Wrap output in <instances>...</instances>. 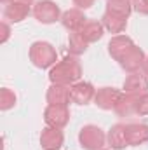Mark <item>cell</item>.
<instances>
[{
  "label": "cell",
  "mask_w": 148,
  "mask_h": 150,
  "mask_svg": "<svg viewBox=\"0 0 148 150\" xmlns=\"http://www.w3.org/2000/svg\"><path fill=\"white\" fill-rule=\"evenodd\" d=\"M80 77H82V65L78 58L72 54L58 61L49 72V79L52 84H63V86H73L75 82L80 80Z\"/></svg>",
  "instance_id": "cell-1"
},
{
  "label": "cell",
  "mask_w": 148,
  "mask_h": 150,
  "mask_svg": "<svg viewBox=\"0 0 148 150\" xmlns=\"http://www.w3.org/2000/svg\"><path fill=\"white\" fill-rule=\"evenodd\" d=\"M30 61L37 68H52L58 63V54L56 49L49 42H33L30 47Z\"/></svg>",
  "instance_id": "cell-2"
},
{
  "label": "cell",
  "mask_w": 148,
  "mask_h": 150,
  "mask_svg": "<svg viewBox=\"0 0 148 150\" xmlns=\"http://www.w3.org/2000/svg\"><path fill=\"white\" fill-rule=\"evenodd\" d=\"M78 142L84 150H101L106 143V134L101 127L94 124H87L78 133Z\"/></svg>",
  "instance_id": "cell-3"
},
{
  "label": "cell",
  "mask_w": 148,
  "mask_h": 150,
  "mask_svg": "<svg viewBox=\"0 0 148 150\" xmlns=\"http://www.w3.org/2000/svg\"><path fill=\"white\" fill-rule=\"evenodd\" d=\"M32 14L35 16L38 23H44V25H51V23H56L58 19H61V9L56 2L52 0H38L33 4V9H32Z\"/></svg>",
  "instance_id": "cell-4"
},
{
  "label": "cell",
  "mask_w": 148,
  "mask_h": 150,
  "mask_svg": "<svg viewBox=\"0 0 148 150\" xmlns=\"http://www.w3.org/2000/svg\"><path fill=\"white\" fill-rule=\"evenodd\" d=\"M44 120L51 127L63 129L70 122L68 105H47V108L44 110Z\"/></svg>",
  "instance_id": "cell-5"
},
{
  "label": "cell",
  "mask_w": 148,
  "mask_h": 150,
  "mask_svg": "<svg viewBox=\"0 0 148 150\" xmlns=\"http://www.w3.org/2000/svg\"><path fill=\"white\" fill-rule=\"evenodd\" d=\"M145 59H147V56H145V52L138 47V45H132L120 59H118V63H120V67L125 70V72H138V70H141L143 68V65H145Z\"/></svg>",
  "instance_id": "cell-6"
},
{
  "label": "cell",
  "mask_w": 148,
  "mask_h": 150,
  "mask_svg": "<svg viewBox=\"0 0 148 150\" xmlns=\"http://www.w3.org/2000/svg\"><path fill=\"white\" fill-rule=\"evenodd\" d=\"M120 96H122V93L115 87H101V89L96 91L94 103L101 110H113L117 101L120 100Z\"/></svg>",
  "instance_id": "cell-7"
},
{
  "label": "cell",
  "mask_w": 148,
  "mask_h": 150,
  "mask_svg": "<svg viewBox=\"0 0 148 150\" xmlns=\"http://www.w3.org/2000/svg\"><path fill=\"white\" fill-rule=\"evenodd\" d=\"M96 89L87 80H78L72 86V101L77 105H87L91 100H94Z\"/></svg>",
  "instance_id": "cell-8"
},
{
  "label": "cell",
  "mask_w": 148,
  "mask_h": 150,
  "mask_svg": "<svg viewBox=\"0 0 148 150\" xmlns=\"http://www.w3.org/2000/svg\"><path fill=\"white\" fill-rule=\"evenodd\" d=\"M124 91L129 94H145L148 93V77L145 72H131L124 80Z\"/></svg>",
  "instance_id": "cell-9"
},
{
  "label": "cell",
  "mask_w": 148,
  "mask_h": 150,
  "mask_svg": "<svg viewBox=\"0 0 148 150\" xmlns=\"http://www.w3.org/2000/svg\"><path fill=\"white\" fill-rule=\"evenodd\" d=\"M45 100L49 105H68L72 101V86L52 84L47 89Z\"/></svg>",
  "instance_id": "cell-10"
},
{
  "label": "cell",
  "mask_w": 148,
  "mask_h": 150,
  "mask_svg": "<svg viewBox=\"0 0 148 150\" xmlns=\"http://www.w3.org/2000/svg\"><path fill=\"white\" fill-rule=\"evenodd\" d=\"M63 142H65V134H63L61 129L51 127V126H47L45 129H42V134H40V145H42V149L59 150L63 147Z\"/></svg>",
  "instance_id": "cell-11"
},
{
  "label": "cell",
  "mask_w": 148,
  "mask_h": 150,
  "mask_svg": "<svg viewBox=\"0 0 148 150\" xmlns=\"http://www.w3.org/2000/svg\"><path fill=\"white\" fill-rule=\"evenodd\" d=\"M138 100H140V94H129V93H125L117 101L113 112L117 113L118 117H132V115H138Z\"/></svg>",
  "instance_id": "cell-12"
},
{
  "label": "cell",
  "mask_w": 148,
  "mask_h": 150,
  "mask_svg": "<svg viewBox=\"0 0 148 150\" xmlns=\"http://www.w3.org/2000/svg\"><path fill=\"white\" fill-rule=\"evenodd\" d=\"M30 12H32V5L30 4H25V2H11V4H5L4 19L5 21H11V23H19Z\"/></svg>",
  "instance_id": "cell-13"
},
{
  "label": "cell",
  "mask_w": 148,
  "mask_h": 150,
  "mask_svg": "<svg viewBox=\"0 0 148 150\" xmlns=\"http://www.w3.org/2000/svg\"><path fill=\"white\" fill-rule=\"evenodd\" d=\"M125 133H127V143L129 147H136L148 142V126L143 122H131L125 124Z\"/></svg>",
  "instance_id": "cell-14"
},
{
  "label": "cell",
  "mask_w": 148,
  "mask_h": 150,
  "mask_svg": "<svg viewBox=\"0 0 148 150\" xmlns=\"http://www.w3.org/2000/svg\"><path fill=\"white\" fill-rule=\"evenodd\" d=\"M87 21V18L84 16V12L80 9H68L61 14V25L68 30V32H78L82 28V25Z\"/></svg>",
  "instance_id": "cell-15"
},
{
  "label": "cell",
  "mask_w": 148,
  "mask_h": 150,
  "mask_svg": "<svg viewBox=\"0 0 148 150\" xmlns=\"http://www.w3.org/2000/svg\"><path fill=\"white\" fill-rule=\"evenodd\" d=\"M132 45H134V42L127 37V35H115V37L108 42V52L111 54L113 59L118 61Z\"/></svg>",
  "instance_id": "cell-16"
},
{
  "label": "cell",
  "mask_w": 148,
  "mask_h": 150,
  "mask_svg": "<svg viewBox=\"0 0 148 150\" xmlns=\"http://www.w3.org/2000/svg\"><path fill=\"white\" fill-rule=\"evenodd\" d=\"M106 140H108L110 147L115 149V150L129 147V143H127V133H125V124L118 122V124L111 126L110 131H108V134H106Z\"/></svg>",
  "instance_id": "cell-17"
},
{
  "label": "cell",
  "mask_w": 148,
  "mask_h": 150,
  "mask_svg": "<svg viewBox=\"0 0 148 150\" xmlns=\"http://www.w3.org/2000/svg\"><path fill=\"white\" fill-rule=\"evenodd\" d=\"M78 33L85 38L89 44H92V42H98L99 38L103 37L105 26H103V23H99V21H96V19H87V21L82 25V28L78 30Z\"/></svg>",
  "instance_id": "cell-18"
},
{
  "label": "cell",
  "mask_w": 148,
  "mask_h": 150,
  "mask_svg": "<svg viewBox=\"0 0 148 150\" xmlns=\"http://www.w3.org/2000/svg\"><path fill=\"white\" fill-rule=\"evenodd\" d=\"M101 23H103L105 30L120 35V33L125 30V26H127V18L118 16V14H113V12H108V11H106V12L103 14V18H101Z\"/></svg>",
  "instance_id": "cell-19"
},
{
  "label": "cell",
  "mask_w": 148,
  "mask_h": 150,
  "mask_svg": "<svg viewBox=\"0 0 148 150\" xmlns=\"http://www.w3.org/2000/svg\"><path fill=\"white\" fill-rule=\"evenodd\" d=\"M87 45L89 42L82 37L78 32H70V37H68V51L72 56H80L87 51Z\"/></svg>",
  "instance_id": "cell-20"
},
{
  "label": "cell",
  "mask_w": 148,
  "mask_h": 150,
  "mask_svg": "<svg viewBox=\"0 0 148 150\" xmlns=\"http://www.w3.org/2000/svg\"><path fill=\"white\" fill-rule=\"evenodd\" d=\"M106 11L118 14V16H124V18H129V14L132 11V2L131 0H108Z\"/></svg>",
  "instance_id": "cell-21"
},
{
  "label": "cell",
  "mask_w": 148,
  "mask_h": 150,
  "mask_svg": "<svg viewBox=\"0 0 148 150\" xmlns=\"http://www.w3.org/2000/svg\"><path fill=\"white\" fill-rule=\"evenodd\" d=\"M16 94H14V91H11L9 87H4L2 91H0V108L2 110H9V108H12L14 105H16Z\"/></svg>",
  "instance_id": "cell-22"
},
{
  "label": "cell",
  "mask_w": 148,
  "mask_h": 150,
  "mask_svg": "<svg viewBox=\"0 0 148 150\" xmlns=\"http://www.w3.org/2000/svg\"><path fill=\"white\" fill-rule=\"evenodd\" d=\"M138 115H148V93L140 94V100H138Z\"/></svg>",
  "instance_id": "cell-23"
},
{
  "label": "cell",
  "mask_w": 148,
  "mask_h": 150,
  "mask_svg": "<svg viewBox=\"0 0 148 150\" xmlns=\"http://www.w3.org/2000/svg\"><path fill=\"white\" fill-rule=\"evenodd\" d=\"M132 2V9L138 11L140 14L148 16V0H131Z\"/></svg>",
  "instance_id": "cell-24"
},
{
  "label": "cell",
  "mask_w": 148,
  "mask_h": 150,
  "mask_svg": "<svg viewBox=\"0 0 148 150\" xmlns=\"http://www.w3.org/2000/svg\"><path fill=\"white\" fill-rule=\"evenodd\" d=\"M73 5H77V9H89L94 5V0H73Z\"/></svg>",
  "instance_id": "cell-25"
},
{
  "label": "cell",
  "mask_w": 148,
  "mask_h": 150,
  "mask_svg": "<svg viewBox=\"0 0 148 150\" xmlns=\"http://www.w3.org/2000/svg\"><path fill=\"white\" fill-rule=\"evenodd\" d=\"M2 32H4V35H2V42H7V38H9V35H11V28H9V25H7V21L2 23Z\"/></svg>",
  "instance_id": "cell-26"
},
{
  "label": "cell",
  "mask_w": 148,
  "mask_h": 150,
  "mask_svg": "<svg viewBox=\"0 0 148 150\" xmlns=\"http://www.w3.org/2000/svg\"><path fill=\"white\" fill-rule=\"evenodd\" d=\"M4 4H11V2H25V4H30V5H33V0H2Z\"/></svg>",
  "instance_id": "cell-27"
},
{
  "label": "cell",
  "mask_w": 148,
  "mask_h": 150,
  "mask_svg": "<svg viewBox=\"0 0 148 150\" xmlns=\"http://www.w3.org/2000/svg\"><path fill=\"white\" fill-rule=\"evenodd\" d=\"M143 72H145V75L148 77V56H147V59H145V65H143Z\"/></svg>",
  "instance_id": "cell-28"
},
{
  "label": "cell",
  "mask_w": 148,
  "mask_h": 150,
  "mask_svg": "<svg viewBox=\"0 0 148 150\" xmlns=\"http://www.w3.org/2000/svg\"><path fill=\"white\" fill-rule=\"evenodd\" d=\"M101 150H105V149H101Z\"/></svg>",
  "instance_id": "cell-29"
}]
</instances>
